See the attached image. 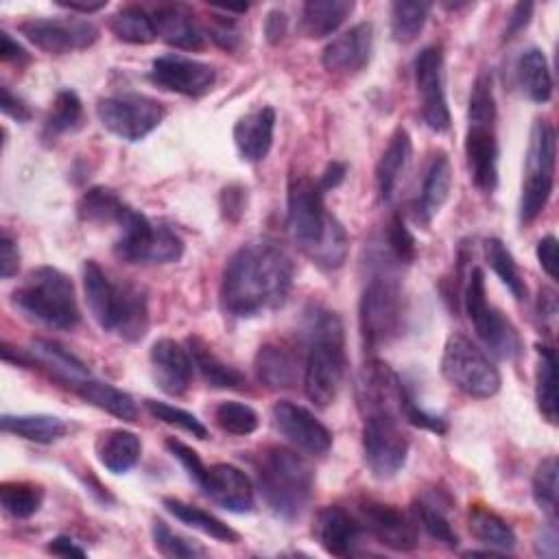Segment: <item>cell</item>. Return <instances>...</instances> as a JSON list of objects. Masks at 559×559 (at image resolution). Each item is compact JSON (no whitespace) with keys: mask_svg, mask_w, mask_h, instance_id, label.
<instances>
[{"mask_svg":"<svg viewBox=\"0 0 559 559\" xmlns=\"http://www.w3.org/2000/svg\"><path fill=\"white\" fill-rule=\"evenodd\" d=\"M20 271V249L9 234L0 238V275L2 280H11Z\"/></svg>","mask_w":559,"mask_h":559,"instance_id":"obj_53","label":"cell"},{"mask_svg":"<svg viewBox=\"0 0 559 559\" xmlns=\"http://www.w3.org/2000/svg\"><path fill=\"white\" fill-rule=\"evenodd\" d=\"M131 207L105 186L90 188L76 203V216L90 225H118L124 221Z\"/></svg>","mask_w":559,"mask_h":559,"instance_id":"obj_35","label":"cell"},{"mask_svg":"<svg viewBox=\"0 0 559 559\" xmlns=\"http://www.w3.org/2000/svg\"><path fill=\"white\" fill-rule=\"evenodd\" d=\"M148 358L153 367V378L166 395L179 397L188 391L194 369L188 347L173 338H157L151 345Z\"/></svg>","mask_w":559,"mask_h":559,"instance_id":"obj_21","label":"cell"},{"mask_svg":"<svg viewBox=\"0 0 559 559\" xmlns=\"http://www.w3.org/2000/svg\"><path fill=\"white\" fill-rule=\"evenodd\" d=\"M144 406L153 417H157L159 421H164L168 426L181 428L183 432H188L197 439H207L210 437L203 421L199 417H194L192 413L179 408V406H173V404H166V402H159V400H151V397L144 400Z\"/></svg>","mask_w":559,"mask_h":559,"instance_id":"obj_48","label":"cell"},{"mask_svg":"<svg viewBox=\"0 0 559 559\" xmlns=\"http://www.w3.org/2000/svg\"><path fill=\"white\" fill-rule=\"evenodd\" d=\"M352 0H310L301 7L299 28L310 39H323L338 31V26L354 11Z\"/></svg>","mask_w":559,"mask_h":559,"instance_id":"obj_29","label":"cell"},{"mask_svg":"<svg viewBox=\"0 0 559 559\" xmlns=\"http://www.w3.org/2000/svg\"><path fill=\"white\" fill-rule=\"evenodd\" d=\"M0 426L4 432L22 437L33 443H55L68 432V426L61 417L46 415V413H24V415L4 413L0 417Z\"/></svg>","mask_w":559,"mask_h":559,"instance_id":"obj_34","label":"cell"},{"mask_svg":"<svg viewBox=\"0 0 559 559\" xmlns=\"http://www.w3.org/2000/svg\"><path fill=\"white\" fill-rule=\"evenodd\" d=\"M199 489L218 507L231 513H251L255 509V489L249 476L231 463H214L205 469Z\"/></svg>","mask_w":559,"mask_h":559,"instance_id":"obj_18","label":"cell"},{"mask_svg":"<svg viewBox=\"0 0 559 559\" xmlns=\"http://www.w3.org/2000/svg\"><path fill=\"white\" fill-rule=\"evenodd\" d=\"M162 504L166 507V511L170 515H175V520H179L181 524H186L194 531H201L203 535H210V537H214L218 542H225V544H236L240 539V535L231 526H227L216 515L203 511L201 507H194V504L183 502L179 498H164Z\"/></svg>","mask_w":559,"mask_h":559,"instance_id":"obj_38","label":"cell"},{"mask_svg":"<svg viewBox=\"0 0 559 559\" xmlns=\"http://www.w3.org/2000/svg\"><path fill=\"white\" fill-rule=\"evenodd\" d=\"M164 445H166V450L170 452V456L179 461V465L186 469V474L190 476V480L199 487V483L203 480L207 467L203 465V461H201V456L197 454V450H192L190 445H186L183 441H179V439H175V437H168V439L164 441Z\"/></svg>","mask_w":559,"mask_h":559,"instance_id":"obj_50","label":"cell"},{"mask_svg":"<svg viewBox=\"0 0 559 559\" xmlns=\"http://www.w3.org/2000/svg\"><path fill=\"white\" fill-rule=\"evenodd\" d=\"M275 430L299 452L310 456H323L332 448V432L323 421L314 417L301 404L280 400L271 408Z\"/></svg>","mask_w":559,"mask_h":559,"instance_id":"obj_16","label":"cell"},{"mask_svg":"<svg viewBox=\"0 0 559 559\" xmlns=\"http://www.w3.org/2000/svg\"><path fill=\"white\" fill-rule=\"evenodd\" d=\"M186 347L190 352L194 369L201 373V378L210 386H214V389H242L247 384L245 376L238 369H234L231 365H227L225 360H221L201 336H188Z\"/></svg>","mask_w":559,"mask_h":559,"instance_id":"obj_30","label":"cell"},{"mask_svg":"<svg viewBox=\"0 0 559 559\" xmlns=\"http://www.w3.org/2000/svg\"><path fill=\"white\" fill-rule=\"evenodd\" d=\"M59 7H66V9H70V11H79V13H96V11H100V9H105L107 7V2L105 0H98V2H63V0H59L57 2Z\"/></svg>","mask_w":559,"mask_h":559,"instance_id":"obj_63","label":"cell"},{"mask_svg":"<svg viewBox=\"0 0 559 559\" xmlns=\"http://www.w3.org/2000/svg\"><path fill=\"white\" fill-rule=\"evenodd\" d=\"M214 421L221 430H225L229 435H238V437L251 435L260 426L258 413L249 404H242L236 400L221 402L214 408Z\"/></svg>","mask_w":559,"mask_h":559,"instance_id":"obj_46","label":"cell"},{"mask_svg":"<svg viewBox=\"0 0 559 559\" xmlns=\"http://www.w3.org/2000/svg\"><path fill=\"white\" fill-rule=\"evenodd\" d=\"M151 17L157 37H162L168 46L181 50H201L205 46V33L188 7L162 4L151 13Z\"/></svg>","mask_w":559,"mask_h":559,"instance_id":"obj_24","label":"cell"},{"mask_svg":"<svg viewBox=\"0 0 559 559\" xmlns=\"http://www.w3.org/2000/svg\"><path fill=\"white\" fill-rule=\"evenodd\" d=\"M362 524L338 504L323 507L314 520V537L319 546L334 557H349L360 542Z\"/></svg>","mask_w":559,"mask_h":559,"instance_id":"obj_22","label":"cell"},{"mask_svg":"<svg viewBox=\"0 0 559 559\" xmlns=\"http://www.w3.org/2000/svg\"><path fill=\"white\" fill-rule=\"evenodd\" d=\"M83 290L94 321L116 332L129 343H138L148 332V304L146 295L127 282H114L98 262L85 260Z\"/></svg>","mask_w":559,"mask_h":559,"instance_id":"obj_3","label":"cell"},{"mask_svg":"<svg viewBox=\"0 0 559 559\" xmlns=\"http://www.w3.org/2000/svg\"><path fill=\"white\" fill-rule=\"evenodd\" d=\"M0 59L2 61H17V63H22V61H28V52H26V48L22 46V44H17L7 31H2L0 33Z\"/></svg>","mask_w":559,"mask_h":559,"instance_id":"obj_60","label":"cell"},{"mask_svg":"<svg viewBox=\"0 0 559 559\" xmlns=\"http://www.w3.org/2000/svg\"><path fill=\"white\" fill-rule=\"evenodd\" d=\"M275 131V109L264 105L245 116L234 124V144L240 157L249 164L262 162L273 146Z\"/></svg>","mask_w":559,"mask_h":559,"instance_id":"obj_23","label":"cell"},{"mask_svg":"<svg viewBox=\"0 0 559 559\" xmlns=\"http://www.w3.org/2000/svg\"><path fill=\"white\" fill-rule=\"evenodd\" d=\"M404 319L402 286L391 275H373L362 288L358 304V328L369 352L380 349L397 336Z\"/></svg>","mask_w":559,"mask_h":559,"instance_id":"obj_10","label":"cell"},{"mask_svg":"<svg viewBox=\"0 0 559 559\" xmlns=\"http://www.w3.org/2000/svg\"><path fill=\"white\" fill-rule=\"evenodd\" d=\"M207 33L212 37V41L225 50H236V46L240 44V26L236 22V17H227V15H210V24H207Z\"/></svg>","mask_w":559,"mask_h":559,"instance_id":"obj_51","label":"cell"},{"mask_svg":"<svg viewBox=\"0 0 559 559\" xmlns=\"http://www.w3.org/2000/svg\"><path fill=\"white\" fill-rule=\"evenodd\" d=\"M72 391L79 397H83L87 404H92L100 411H107L109 415H114L118 419L135 421V417H138V406L129 393H124L118 386H114L105 380H98L94 376L83 378L79 384H74Z\"/></svg>","mask_w":559,"mask_h":559,"instance_id":"obj_32","label":"cell"},{"mask_svg":"<svg viewBox=\"0 0 559 559\" xmlns=\"http://www.w3.org/2000/svg\"><path fill=\"white\" fill-rule=\"evenodd\" d=\"M432 4L419 0H397L391 4V35L400 44H411L424 28Z\"/></svg>","mask_w":559,"mask_h":559,"instance_id":"obj_41","label":"cell"},{"mask_svg":"<svg viewBox=\"0 0 559 559\" xmlns=\"http://www.w3.org/2000/svg\"><path fill=\"white\" fill-rule=\"evenodd\" d=\"M373 52V26L369 22L354 24L345 33L336 35L321 52V63L330 72L354 74L360 72Z\"/></svg>","mask_w":559,"mask_h":559,"instance_id":"obj_20","label":"cell"},{"mask_svg":"<svg viewBox=\"0 0 559 559\" xmlns=\"http://www.w3.org/2000/svg\"><path fill=\"white\" fill-rule=\"evenodd\" d=\"M515 79L524 96L533 103H548L552 96V76L546 55L539 48H526L515 61Z\"/></svg>","mask_w":559,"mask_h":559,"instance_id":"obj_33","label":"cell"},{"mask_svg":"<svg viewBox=\"0 0 559 559\" xmlns=\"http://www.w3.org/2000/svg\"><path fill=\"white\" fill-rule=\"evenodd\" d=\"M465 157L474 186L491 194L498 186V138H496V96L493 79L480 72L472 85L467 107Z\"/></svg>","mask_w":559,"mask_h":559,"instance_id":"obj_6","label":"cell"},{"mask_svg":"<svg viewBox=\"0 0 559 559\" xmlns=\"http://www.w3.org/2000/svg\"><path fill=\"white\" fill-rule=\"evenodd\" d=\"M96 116L100 124L114 135L129 142H138L159 127V122L166 116V109L159 100L146 94L127 92L100 98L96 105Z\"/></svg>","mask_w":559,"mask_h":559,"instance_id":"obj_13","label":"cell"},{"mask_svg":"<svg viewBox=\"0 0 559 559\" xmlns=\"http://www.w3.org/2000/svg\"><path fill=\"white\" fill-rule=\"evenodd\" d=\"M17 31L48 55H68L96 44L98 26L83 17H28Z\"/></svg>","mask_w":559,"mask_h":559,"instance_id":"obj_14","label":"cell"},{"mask_svg":"<svg viewBox=\"0 0 559 559\" xmlns=\"http://www.w3.org/2000/svg\"><path fill=\"white\" fill-rule=\"evenodd\" d=\"M386 245L391 249V253L408 264L415 260L417 255V245H415V236L411 234V229L406 227L402 214H393L391 221L386 223Z\"/></svg>","mask_w":559,"mask_h":559,"instance_id":"obj_49","label":"cell"},{"mask_svg":"<svg viewBox=\"0 0 559 559\" xmlns=\"http://www.w3.org/2000/svg\"><path fill=\"white\" fill-rule=\"evenodd\" d=\"M15 310L48 328L72 330L81 321V310L72 280L55 266H37L11 293Z\"/></svg>","mask_w":559,"mask_h":559,"instance_id":"obj_7","label":"cell"},{"mask_svg":"<svg viewBox=\"0 0 559 559\" xmlns=\"http://www.w3.org/2000/svg\"><path fill=\"white\" fill-rule=\"evenodd\" d=\"M293 260L271 240L236 249L221 280V306L229 317L247 319L286 301L293 286Z\"/></svg>","mask_w":559,"mask_h":559,"instance_id":"obj_1","label":"cell"},{"mask_svg":"<svg viewBox=\"0 0 559 559\" xmlns=\"http://www.w3.org/2000/svg\"><path fill=\"white\" fill-rule=\"evenodd\" d=\"M345 175H347V166H345L343 162H330V164L323 168V173H321V177L317 179V183L321 186L323 192H330V190H334V188L345 179Z\"/></svg>","mask_w":559,"mask_h":559,"instance_id":"obj_61","label":"cell"},{"mask_svg":"<svg viewBox=\"0 0 559 559\" xmlns=\"http://www.w3.org/2000/svg\"><path fill=\"white\" fill-rule=\"evenodd\" d=\"M153 546L162 557H170V559H190V557H201L205 555V548H201L199 544L177 535L175 531H170V526L164 520H153Z\"/></svg>","mask_w":559,"mask_h":559,"instance_id":"obj_47","label":"cell"},{"mask_svg":"<svg viewBox=\"0 0 559 559\" xmlns=\"http://www.w3.org/2000/svg\"><path fill=\"white\" fill-rule=\"evenodd\" d=\"M485 255H487L489 266L498 275V280L509 288V293L518 301H524L526 295H528L526 293V284H524V277H522V273H520V269L515 264V258L509 251V247L500 238H489L485 242Z\"/></svg>","mask_w":559,"mask_h":559,"instance_id":"obj_42","label":"cell"},{"mask_svg":"<svg viewBox=\"0 0 559 559\" xmlns=\"http://www.w3.org/2000/svg\"><path fill=\"white\" fill-rule=\"evenodd\" d=\"M557 474H559L557 459L555 456H546V459H542L537 463L535 474H533V483H531L533 500L548 515L550 522L557 520V507H559Z\"/></svg>","mask_w":559,"mask_h":559,"instance_id":"obj_44","label":"cell"},{"mask_svg":"<svg viewBox=\"0 0 559 559\" xmlns=\"http://www.w3.org/2000/svg\"><path fill=\"white\" fill-rule=\"evenodd\" d=\"M142 454V441L135 432L124 428H111L96 441V456L111 474H124L138 465Z\"/></svg>","mask_w":559,"mask_h":559,"instance_id":"obj_27","label":"cell"},{"mask_svg":"<svg viewBox=\"0 0 559 559\" xmlns=\"http://www.w3.org/2000/svg\"><path fill=\"white\" fill-rule=\"evenodd\" d=\"M537 312H539L542 321H550V328L555 325V317H557V295H555V290H550V288L539 290Z\"/></svg>","mask_w":559,"mask_h":559,"instance_id":"obj_62","label":"cell"},{"mask_svg":"<svg viewBox=\"0 0 559 559\" xmlns=\"http://www.w3.org/2000/svg\"><path fill=\"white\" fill-rule=\"evenodd\" d=\"M360 524L386 548L406 552L417 546V528L413 520L393 504L362 500L358 507Z\"/></svg>","mask_w":559,"mask_h":559,"instance_id":"obj_19","label":"cell"},{"mask_svg":"<svg viewBox=\"0 0 559 559\" xmlns=\"http://www.w3.org/2000/svg\"><path fill=\"white\" fill-rule=\"evenodd\" d=\"M114 253L129 264H170L183 255V240L166 225L153 223L144 212L129 210L120 223Z\"/></svg>","mask_w":559,"mask_h":559,"instance_id":"obj_9","label":"cell"},{"mask_svg":"<svg viewBox=\"0 0 559 559\" xmlns=\"http://www.w3.org/2000/svg\"><path fill=\"white\" fill-rule=\"evenodd\" d=\"M345 373V334L336 312L314 308L308 317V354L304 365V391L317 408H328L341 389Z\"/></svg>","mask_w":559,"mask_h":559,"instance_id":"obj_4","label":"cell"},{"mask_svg":"<svg viewBox=\"0 0 559 559\" xmlns=\"http://www.w3.org/2000/svg\"><path fill=\"white\" fill-rule=\"evenodd\" d=\"M467 522H469V533L487 548L498 550V552H509L515 548L518 539H515L513 528L509 526V522L504 518H500L491 509H487L483 504L469 507Z\"/></svg>","mask_w":559,"mask_h":559,"instance_id":"obj_36","label":"cell"},{"mask_svg":"<svg viewBox=\"0 0 559 559\" xmlns=\"http://www.w3.org/2000/svg\"><path fill=\"white\" fill-rule=\"evenodd\" d=\"M253 365L258 380L266 389H290L297 382V358L277 343L260 345Z\"/></svg>","mask_w":559,"mask_h":559,"instance_id":"obj_31","label":"cell"},{"mask_svg":"<svg viewBox=\"0 0 559 559\" xmlns=\"http://www.w3.org/2000/svg\"><path fill=\"white\" fill-rule=\"evenodd\" d=\"M31 354L39 365H44L68 389H74V384H79L83 378L92 376L90 367L79 356H74L70 349H66L63 345H59L55 341L35 338L31 343Z\"/></svg>","mask_w":559,"mask_h":559,"instance_id":"obj_28","label":"cell"},{"mask_svg":"<svg viewBox=\"0 0 559 559\" xmlns=\"http://www.w3.org/2000/svg\"><path fill=\"white\" fill-rule=\"evenodd\" d=\"M555 159L557 140L555 129L546 120H535L528 138L522 197H520V221L533 223L546 207L555 186Z\"/></svg>","mask_w":559,"mask_h":559,"instance_id":"obj_11","label":"cell"},{"mask_svg":"<svg viewBox=\"0 0 559 559\" xmlns=\"http://www.w3.org/2000/svg\"><path fill=\"white\" fill-rule=\"evenodd\" d=\"M413 155V142L404 127H397L376 166V183L380 199L386 203L393 199Z\"/></svg>","mask_w":559,"mask_h":559,"instance_id":"obj_25","label":"cell"},{"mask_svg":"<svg viewBox=\"0 0 559 559\" xmlns=\"http://www.w3.org/2000/svg\"><path fill=\"white\" fill-rule=\"evenodd\" d=\"M0 109L4 116L17 120V122H28L31 120V109L26 107V103L15 96L7 85H2V100H0Z\"/></svg>","mask_w":559,"mask_h":559,"instance_id":"obj_56","label":"cell"},{"mask_svg":"<svg viewBox=\"0 0 559 559\" xmlns=\"http://www.w3.org/2000/svg\"><path fill=\"white\" fill-rule=\"evenodd\" d=\"M83 124V103L74 90H59L46 116L41 138L55 142L63 133H72Z\"/></svg>","mask_w":559,"mask_h":559,"instance_id":"obj_39","label":"cell"},{"mask_svg":"<svg viewBox=\"0 0 559 559\" xmlns=\"http://www.w3.org/2000/svg\"><path fill=\"white\" fill-rule=\"evenodd\" d=\"M465 312L478 334V338L491 349L493 356L513 360L522 352V341L513 323L489 304L485 288V273L480 266H472L463 288Z\"/></svg>","mask_w":559,"mask_h":559,"instance_id":"obj_12","label":"cell"},{"mask_svg":"<svg viewBox=\"0 0 559 559\" xmlns=\"http://www.w3.org/2000/svg\"><path fill=\"white\" fill-rule=\"evenodd\" d=\"M452 188V166L445 153H435L430 159V166L424 175V183H421V194L417 201V221H421L424 225H428L432 221V216L443 207V203L448 201Z\"/></svg>","mask_w":559,"mask_h":559,"instance_id":"obj_26","label":"cell"},{"mask_svg":"<svg viewBox=\"0 0 559 559\" xmlns=\"http://www.w3.org/2000/svg\"><path fill=\"white\" fill-rule=\"evenodd\" d=\"M325 192L310 177L288 183L286 229L293 245L321 269H338L347 260L349 238L343 225L325 210Z\"/></svg>","mask_w":559,"mask_h":559,"instance_id":"obj_2","label":"cell"},{"mask_svg":"<svg viewBox=\"0 0 559 559\" xmlns=\"http://www.w3.org/2000/svg\"><path fill=\"white\" fill-rule=\"evenodd\" d=\"M245 203H247V190L238 183H231L227 188H223L221 192V210L223 216L227 221H238L245 212Z\"/></svg>","mask_w":559,"mask_h":559,"instance_id":"obj_52","label":"cell"},{"mask_svg":"<svg viewBox=\"0 0 559 559\" xmlns=\"http://www.w3.org/2000/svg\"><path fill=\"white\" fill-rule=\"evenodd\" d=\"M0 502L11 518L26 520L39 511L44 502V489L35 483L9 480L0 485Z\"/></svg>","mask_w":559,"mask_h":559,"instance_id":"obj_43","label":"cell"},{"mask_svg":"<svg viewBox=\"0 0 559 559\" xmlns=\"http://www.w3.org/2000/svg\"><path fill=\"white\" fill-rule=\"evenodd\" d=\"M258 487L277 518L295 520L312 498L314 472L297 450L271 445L260 454Z\"/></svg>","mask_w":559,"mask_h":559,"instance_id":"obj_5","label":"cell"},{"mask_svg":"<svg viewBox=\"0 0 559 559\" xmlns=\"http://www.w3.org/2000/svg\"><path fill=\"white\" fill-rule=\"evenodd\" d=\"M288 28V17L282 9H273L269 11L266 20H264V35L269 39V44H280L286 35Z\"/></svg>","mask_w":559,"mask_h":559,"instance_id":"obj_57","label":"cell"},{"mask_svg":"<svg viewBox=\"0 0 559 559\" xmlns=\"http://www.w3.org/2000/svg\"><path fill=\"white\" fill-rule=\"evenodd\" d=\"M413 511L415 518L419 522V526L437 542H441L448 548H456L459 546V535L452 528L445 511L439 507V502H432L428 498H417L413 502Z\"/></svg>","mask_w":559,"mask_h":559,"instance_id":"obj_45","label":"cell"},{"mask_svg":"<svg viewBox=\"0 0 559 559\" xmlns=\"http://www.w3.org/2000/svg\"><path fill=\"white\" fill-rule=\"evenodd\" d=\"M148 79L162 90L197 98L214 87L216 70L210 63L183 55H162L153 59Z\"/></svg>","mask_w":559,"mask_h":559,"instance_id":"obj_17","label":"cell"},{"mask_svg":"<svg viewBox=\"0 0 559 559\" xmlns=\"http://www.w3.org/2000/svg\"><path fill=\"white\" fill-rule=\"evenodd\" d=\"M559 537H557V526H555V522H550L548 520V524L539 531V535H537V539H535V550H537V555H542V557H557V550H559V542H557Z\"/></svg>","mask_w":559,"mask_h":559,"instance_id":"obj_58","label":"cell"},{"mask_svg":"<svg viewBox=\"0 0 559 559\" xmlns=\"http://www.w3.org/2000/svg\"><path fill=\"white\" fill-rule=\"evenodd\" d=\"M415 85L419 94L421 118L428 129L443 133L450 129L452 116L445 98V79H443V52L439 46H426L419 50L413 63Z\"/></svg>","mask_w":559,"mask_h":559,"instance_id":"obj_15","label":"cell"},{"mask_svg":"<svg viewBox=\"0 0 559 559\" xmlns=\"http://www.w3.org/2000/svg\"><path fill=\"white\" fill-rule=\"evenodd\" d=\"M531 15H533V2H518L507 17V28L502 37L513 39L518 33H522L528 26Z\"/></svg>","mask_w":559,"mask_h":559,"instance_id":"obj_55","label":"cell"},{"mask_svg":"<svg viewBox=\"0 0 559 559\" xmlns=\"http://www.w3.org/2000/svg\"><path fill=\"white\" fill-rule=\"evenodd\" d=\"M48 552L57 557H85V548H81L72 537L68 535H57L48 542Z\"/></svg>","mask_w":559,"mask_h":559,"instance_id":"obj_59","label":"cell"},{"mask_svg":"<svg viewBox=\"0 0 559 559\" xmlns=\"http://www.w3.org/2000/svg\"><path fill=\"white\" fill-rule=\"evenodd\" d=\"M441 376L461 393L487 400L500 391L502 378L493 360L465 334L452 332L441 354Z\"/></svg>","mask_w":559,"mask_h":559,"instance_id":"obj_8","label":"cell"},{"mask_svg":"<svg viewBox=\"0 0 559 559\" xmlns=\"http://www.w3.org/2000/svg\"><path fill=\"white\" fill-rule=\"evenodd\" d=\"M537 260H539V266L544 269V273L550 277V280H557V238L552 234L544 236L539 242H537Z\"/></svg>","mask_w":559,"mask_h":559,"instance_id":"obj_54","label":"cell"},{"mask_svg":"<svg viewBox=\"0 0 559 559\" xmlns=\"http://www.w3.org/2000/svg\"><path fill=\"white\" fill-rule=\"evenodd\" d=\"M535 402L542 417L550 424L559 419L557 397V354L548 345H537V369H535Z\"/></svg>","mask_w":559,"mask_h":559,"instance_id":"obj_37","label":"cell"},{"mask_svg":"<svg viewBox=\"0 0 559 559\" xmlns=\"http://www.w3.org/2000/svg\"><path fill=\"white\" fill-rule=\"evenodd\" d=\"M109 31L124 44H135L144 46L151 44L157 33L151 13H146L142 7L129 4L120 7L111 17H109Z\"/></svg>","mask_w":559,"mask_h":559,"instance_id":"obj_40","label":"cell"}]
</instances>
